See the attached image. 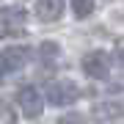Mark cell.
I'll return each instance as SVG.
<instances>
[{
    "instance_id": "6",
    "label": "cell",
    "mask_w": 124,
    "mask_h": 124,
    "mask_svg": "<svg viewBox=\"0 0 124 124\" xmlns=\"http://www.w3.org/2000/svg\"><path fill=\"white\" fill-rule=\"evenodd\" d=\"M63 14V0H39L36 3V17L41 22H55Z\"/></svg>"
},
{
    "instance_id": "1",
    "label": "cell",
    "mask_w": 124,
    "mask_h": 124,
    "mask_svg": "<svg viewBox=\"0 0 124 124\" xmlns=\"http://www.w3.org/2000/svg\"><path fill=\"white\" fill-rule=\"evenodd\" d=\"M77 97H80V88H77V83H72V80H55V83L47 85V102L50 105L63 108V105H72Z\"/></svg>"
},
{
    "instance_id": "7",
    "label": "cell",
    "mask_w": 124,
    "mask_h": 124,
    "mask_svg": "<svg viewBox=\"0 0 124 124\" xmlns=\"http://www.w3.org/2000/svg\"><path fill=\"white\" fill-rule=\"evenodd\" d=\"M121 113H124V102H99V105H94V119L97 121L119 119Z\"/></svg>"
},
{
    "instance_id": "2",
    "label": "cell",
    "mask_w": 124,
    "mask_h": 124,
    "mask_svg": "<svg viewBox=\"0 0 124 124\" xmlns=\"http://www.w3.org/2000/svg\"><path fill=\"white\" fill-rule=\"evenodd\" d=\"M31 58V50L28 47H8V50H0V80L19 72Z\"/></svg>"
},
{
    "instance_id": "9",
    "label": "cell",
    "mask_w": 124,
    "mask_h": 124,
    "mask_svg": "<svg viewBox=\"0 0 124 124\" xmlns=\"http://www.w3.org/2000/svg\"><path fill=\"white\" fill-rule=\"evenodd\" d=\"M72 11H75L77 19L91 17V11H94V0H72Z\"/></svg>"
},
{
    "instance_id": "8",
    "label": "cell",
    "mask_w": 124,
    "mask_h": 124,
    "mask_svg": "<svg viewBox=\"0 0 124 124\" xmlns=\"http://www.w3.org/2000/svg\"><path fill=\"white\" fill-rule=\"evenodd\" d=\"M39 55H41V61H44V63L55 61V58L61 55V44H58V41H41V47H39Z\"/></svg>"
},
{
    "instance_id": "3",
    "label": "cell",
    "mask_w": 124,
    "mask_h": 124,
    "mask_svg": "<svg viewBox=\"0 0 124 124\" xmlns=\"http://www.w3.org/2000/svg\"><path fill=\"white\" fill-rule=\"evenodd\" d=\"M17 102H19V108H22V113L28 119H39L41 110H44V97L39 94L36 85H22L17 91Z\"/></svg>"
},
{
    "instance_id": "11",
    "label": "cell",
    "mask_w": 124,
    "mask_h": 124,
    "mask_svg": "<svg viewBox=\"0 0 124 124\" xmlns=\"http://www.w3.org/2000/svg\"><path fill=\"white\" fill-rule=\"evenodd\" d=\"M113 61H116V63H119V66L124 69V47H121V50H116V55H113Z\"/></svg>"
},
{
    "instance_id": "4",
    "label": "cell",
    "mask_w": 124,
    "mask_h": 124,
    "mask_svg": "<svg viewBox=\"0 0 124 124\" xmlns=\"http://www.w3.org/2000/svg\"><path fill=\"white\" fill-rule=\"evenodd\" d=\"M83 72L94 80H105L110 75V58H108V53H102V50L85 53L83 55Z\"/></svg>"
},
{
    "instance_id": "10",
    "label": "cell",
    "mask_w": 124,
    "mask_h": 124,
    "mask_svg": "<svg viewBox=\"0 0 124 124\" xmlns=\"http://www.w3.org/2000/svg\"><path fill=\"white\" fill-rule=\"evenodd\" d=\"M55 124H88V119H85V113H63L61 119H58Z\"/></svg>"
},
{
    "instance_id": "5",
    "label": "cell",
    "mask_w": 124,
    "mask_h": 124,
    "mask_svg": "<svg viewBox=\"0 0 124 124\" xmlns=\"http://www.w3.org/2000/svg\"><path fill=\"white\" fill-rule=\"evenodd\" d=\"M25 8H3L0 11V39L8 33H22V22H25Z\"/></svg>"
}]
</instances>
